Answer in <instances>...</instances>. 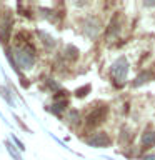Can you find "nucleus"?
Listing matches in <instances>:
<instances>
[{"label":"nucleus","instance_id":"1","mask_svg":"<svg viewBox=\"0 0 155 160\" xmlns=\"http://www.w3.org/2000/svg\"><path fill=\"white\" fill-rule=\"evenodd\" d=\"M15 57H17V62L22 68L28 70L32 68L33 65V48L30 47V45H22V47L17 48V52H15Z\"/></svg>","mask_w":155,"mask_h":160},{"label":"nucleus","instance_id":"2","mask_svg":"<svg viewBox=\"0 0 155 160\" xmlns=\"http://www.w3.org/2000/svg\"><path fill=\"white\" fill-rule=\"evenodd\" d=\"M127 72H128V62L123 57H120L115 60V63L112 65V75L117 80L118 85L123 83V80L127 78Z\"/></svg>","mask_w":155,"mask_h":160},{"label":"nucleus","instance_id":"3","mask_svg":"<svg viewBox=\"0 0 155 160\" xmlns=\"http://www.w3.org/2000/svg\"><path fill=\"white\" fill-rule=\"evenodd\" d=\"M87 142H88V145H92V147H108L110 137L107 133L100 132V133H93V137H90Z\"/></svg>","mask_w":155,"mask_h":160},{"label":"nucleus","instance_id":"4","mask_svg":"<svg viewBox=\"0 0 155 160\" xmlns=\"http://www.w3.org/2000/svg\"><path fill=\"white\" fill-rule=\"evenodd\" d=\"M142 145L145 148L155 145V132H153V130H147V132L142 135Z\"/></svg>","mask_w":155,"mask_h":160},{"label":"nucleus","instance_id":"5","mask_svg":"<svg viewBox=\"0 0 155 160\" xmlns=\"http://www.w3.org/2000/svg\"><path fill=\"white\" fill-rule=\"evenodd\" d=\"M105 113H107V108H105L102 113H98V110H93V112L88 115V118H87L88 122H87V123H88V125H95L97 122H102V118L105 117Z\"/></svg>","mask_w":155,"mask_h":160},{"label":"nucleus","instance_id":"6","mask_svg":"<svg viewBox=\"0 0 155 160\" xmlns=\"http://www.w3.org/2000/svg\"><path fill=\"white\" fill-rule=\"evenodd\" d=\"M77 53H78V50L75 47H72V45H68V47H67V55L70 58H77Z\"/></svg>","mask_w":155,"mask_h":160},{"label":"nucleus","instance_id":"7","mask_svg":"<svg viewBox=\"0 0 155 160\" xmlns=\"http://www.w3.org/2000/svg\"><path fill=\"white\" fill-rule=\"evenodd\" d=\"M40 37H42V38H43V43H45V42H47V45H48V47H53V45H55V42H53V40H52V38H50V37H48V35H47V33H43V32H40Z\"/></svg>","mask_w":155,"mask_h":160},{"label":"nucleus","instance_id":"8","mask_svg":"<svg viewBox=\"0 0 155 160\" xmlns=\"http://www.w3.org/2000/svg\"><path fill=\"white\" fill-rule=\"evenodd\" d=\"M147 77H148V73L143 72L142 75H140V77H137V82H135V85H142V83H145V82H147V80H145Z\"/></svg>","mask_w":155,"mask_h":160},{"label":"nucleus","instance_id":"9","mask_svg":"<svg viewBox=\"0 0 155 160\" xmlns=\"http://www.w3.org/2000/svg\"><path fill=\"white\" fill-rule=\"evenodd\" d=\"M70 122L78 123V112H77V110H73V112L70 113Z\"/></svg>","mask_w":155,"mask_h":160},{"label":"nucleus","instance_id":"10","mask_svg":"<svg viewBox=\"0 0 155 160\" xmlns=\"http://www.w3.org/2000/svg\"><path fill=\"white\" fill-rule=\"evenodd\" d=\"M88 90H90V85H87L85 88H78L77 90V95H78V97H83V95H87Z\"/></svg>","mask_w":155,"mask_h":160}]
</instances>
